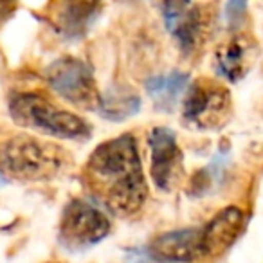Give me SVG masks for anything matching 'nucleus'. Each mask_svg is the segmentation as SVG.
<instances>
[{"label": "nucleus", "instance_id": "8", "mask_svg": "<svg viewBox=\"0 0 263 263\" xmlns=\"http://www.w3.org/2000/svg\"><path fill=\"white\" fill-rule=\"evenodd\" d=\"M148 254L157 263H198L205 261L202 227L168 231L157 236L148 247Z\"/></svg>", "mask_w": 263, "mask_h": 263}, {"label": "nucleus", "instance_id": "14", "mask_svg": "<svg viewBox=\"0 0 263 263\" xmlns=\"http://www.w3.org/2000/svg\"><path fill=\"white\" fill-rule=\"evenodd\" d=\"M141 108V99L134 92L124 90V88H110L103 92L101 101H99L98 112L105 119L110 121H124L136 116Z\"/></svg>", "mask_w": 263, "mask_h": 263}, {"label": "nucleus", "instance_id": "7", "mask_svg": "<svg viewBox=\"0 0 263 263\" xmlns=\"http://www.w3.org/2000/svg\"><path fill=\"white\" fill-rule=\"evenodd\" d=\"M152 157V179L162 191H172L182 179V152L173 130L164 126L152 128L148 134Z\"/></svg>", "mask_w": 263, "mask_h": 263}, {"label": "nucleus", "instance_id": "10", "mask_svg": "<svg viewBox=\"0 0 263 263\" xmlns=\"http://www.w3.org/2000/svg\"><path fill=\"white\" fill-rule=\"evenodd\" d=\"M241 227H243V213L236 205L222 209L205 226H202L208 259L216 258L226 249H229L241 233Z\"/></svg>", "mask_w": 263, "mask_h": 263}, {"label": "nucleus", "instance_id": "3", "mask_svg": "<svg viewBox=\"0 0 263 263\" xmlns=\"http://www.w3.org/2000/svg\"><path fill=\"white\" fill-rule=\"evenodd\" d=\"M67 162L65 152L31 136H15L0 146V173L24 182L54 179Z\"/></svg>", "mask_w": 263, "mask_h": 263}, {"label": "nucleus", "instance_id": "11", "mask_svg": "<svg viewBox=\"0 0 263 263\" xmlns=\"http://www.w3.org/2000/svg\"><path fill=\"white\" fill-rule=\"evenodd\" d=\"M254 45L243 34H236L216 49L215 69L227 81H238L247 74L252 63Z\"/></svg>", "mask_w": 263, "mask_h": 263}, {"label": "nucleus", "instance_id": "16", "mask_svg": "<svg viewBox=\"0 0 263 263\" xmlns=\"http://www.w3.org/2000/svg\"><path fill=\"white\" fill-rule=\"evenodd\" d=\"M247 15V0H227L226 18L231 29H238Z\"/></svg>", "mask_w": 263, "mask_h": 263}, {"label": "nucleus", "instance_id": "6", "mask_svg": "<svg viewBox=\"0 0 263 263\" xmlns=\"http://www.w3.org/2000/svg\"><path fill=\"white\" fill-rule=\"evenodd\" d=\"M110 233V220L101 209L80 198L65 205L60 222V241L67 249L83 251L99 243Z\"/></svg>", "mask_w": 263, "mask_h": 263}, {"label": "nucleus", "instance_id": "9", "mask_svg": "<svg viewBox=\"0 0 263 263\" xmlns=\"http://www.w3.org/2000/svg\"><path fill=\"white\" fill-rule=\"evenodd\" d=\"M103 0H54L45 9L49 26L67 40L85 36L101 11Z\"/></svg>", "mask_w": 263, "mask_h": 263}, {"label": "nucleus", "instance_id": "4", "mask_svg": "<svg viewBox=\"0 0 263 263\" xmlns=\"http://www.w3.org/2000/svg\"><path fill=\"white\" fill-rule=\"evenodd\" d=\"M49 87L62 99L80 110H98L101 92L90 67L78 58H60L45 70Z\"/></svg>", "mask_w": 263, "mask_h": 263}, {"label": "nucleus", "instance_id": "17", "mask_svg": "<svg viewBox=\"0 0 263 263\" xmlns=\"http://www.w3.org/2000/svg\"><path fill=\"white\" fill-rule=\"evenodd\" d=\"M13 6H15V0H0V20L11 13Z\"/></svg>", "mask_w": 263, "mask_h": 263}, {"label": "nucleus", "instance_id": "15", "mask_svg": "<svg viewBox=\"0 0 263 263\" xmlns=\"http://www.w3.org/2000/svg\"><path fill=\"white\" fill-rule=\"evenodd\" d=\"M157 4L164 16L166 27H168L191 8V0H157Z\"/></svg>", "mask_w": 263, "mask_h": 263}, {"label": "nucleus", "instance_id": "12", "mask_svg": "<svg viewBox=\"0 0 263 263\" xmlns=\"http://www.w3.org/2000/svg\"><path fill=\"white\" fill-rule=\"evenodd\" d=\"M168 31L175 36L182 52L191 54L204 42L205 33H208V18H205L204 11L200 8L191 6L179 20H175L172 26H168Z\"/></svg>", "mask_w": 263, "mask_h": 263}, {"label": "nucleus", "instance_id": "1", "mask_svg": "<svg viewBox=\"0 0 263 263\" xmlns=\"http://www.w3.org/2000/svg\"><path fill=\"white\" fill-rule=\"evenodd\" d=\"M83 179L106 209L117 216L141 211L148 197L139 148L132 136H119L101 143L88 157Z\"/></svg>", "mask_w": 263, "mask_h": 263}, {"label": "nucleus", "instance_id": "13", "mask_svg": "<svg viewBox=\"0 0 263 263\" xmlns=\"http://www.w3.org/2000/svg\"><path fill=\"white\" fill-rule=\"evenodd\" d=\"M190 78L187 74L180 70L162 74V76H154L146 81V92L154 99L155 106L170 110L177 103V99L182 94H186Z\"/></svg>", "mask_w": 263, "mask_h": 263}, {"label": "nucleus", "instance_id": "2", "mask_svg": "<svg viewBox=\"0 0 263 263\" xmlns=\"http://www.w3.org/2000/svg\"><path fill=\"white\" fill-rule=\"evenodd\" d=\"M9 116L18 126L56 139L83 141L90 137V124L80 116L56 106L38 92H13Z\"/></svg>", "mask_w": 263, "mask_h": 263}, {"label": "nucleus", "instance_id": "5", "mask_svg": "<svg viewBox=\"0 0 263 263\" xmlns=\"http://www.w3.org/2000/svg\"><path fill=\"white\" fill-rule=\"evenodd\" d=\"M231 94L211 80H198L187 87L182 101V117L195 130H216L229 117Z\"/></svg>", "mask_w": 263, "mask_h": 263}]
</instances>
